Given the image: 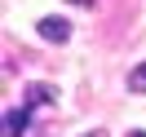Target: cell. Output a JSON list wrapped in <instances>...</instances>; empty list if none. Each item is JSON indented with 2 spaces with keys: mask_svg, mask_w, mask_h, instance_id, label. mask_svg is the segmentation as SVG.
I'll return each instance as SVG.
<instances>
[{
  "mask_svg": "<svg viewBox=\"0 0 146 137\" xmlns=\"http://www.w3.org/2000/svg\"><path fill=\"white\" fill-rule=\"evenodd\" d=\"M49 102H53V89L49 84H31L27 89V106H49Z\"/></svg>",
  "mask_w": 146,
  "mask_h": 137,
  "instance_id": "obj_3",
  "label": "cell"
},
{
  "mask_svg": "<svg viewBox=\"0 0 146 137\" xmlns=\"http://www.w3.org/2000/svg\"><path fill=\"white\" fill-rule=\"evenodd\" d=\"M84 137H106V133H102V128H93V133H84Z\"/></svg>",
  "mask_w": 146,
  "mask_h": 137,
  "instance_id": "obj_5",
  "label": "cell"
},
{
  "mask_svg": "<svg viewBox=\"0 0 146 137\" xmlns=\"http://www.w3.org/2000/svg\"><path fill=\"white\" fill-rule=\"evenodd\" d=\"M40 36L53 40V44H66L71 40V22L66 18H40Z\"/></svg>",
  "mask_w": 146,
  "mask_h": 137,
  "instance_id": "obj_1",
  "label": "cell"
},
{
  "mask_svg": "<svg viewBox=\"0 0 146 137\" xmlns=\"http://www.w3.org/2000/svg\"><path fill=\"white\" fill-rule=\"evenodd\" d=\"M75 5H93V0H75Z\"/></svg>",
  "mask_w": 146,
  "mask_h": 137,
  "instance_id": "obj_7",
  "label": "cell"
},
{
  "mask_svg": "<svg viewBox=\"0 0 146 137\" xmlns=\"http://www.w3.org/2000/svg\"><path fill=\"white\" fill-rule=\"evenodd\" d=\"M128 137H146V133H142V128H133V133H128Z\"/></svg>",
  "mask_w": 146,
  "mask_h": 137,
  "instance_id": "obj_6",
  "label": "cell"
},
{
  "mask_svg": "<svg viewBox=\"0 0 146 137\" xmlns=\"http://www.w3.org/2000/svg\"><path fill=\"white\" fill-rule=\"evenodd\" d=\"M128 93H146V62H137L128 71Z\"/></svg>",
  "mask_w": 146,
  "mask_h": 137,
  "instance_id": "obj_4",
  "label": "cell"
},
{
  "mask_svg": "<svg viewBox=\"0 0 146 137\" xmlns=\"http://www.w3.org/2000/svg\"><path fill=\"white\" fill-rule=\"evenodd\" d=\"M27 124H31V111H9L5 115V137H27Z\"/></svg>",
  "mask_w": 146,
  "mask_h": 137,
  "instance_id": "obj_2",
  "label": "cell"
}]
</instances>
